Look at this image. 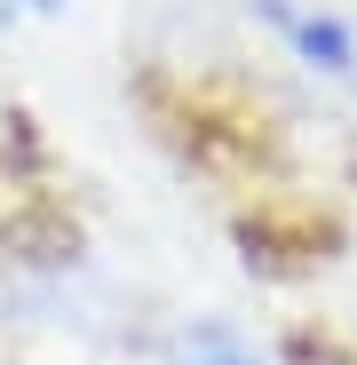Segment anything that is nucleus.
Returning <instances> with one entry per match:
<instances>
[{"mask_svg":"<svg viewBox=\"0 0 357 365\" xmlns=\"http://www.w3.org/2000/svg\"><path fill=\"white\" fill-rule=\"evenodd\" d=\"M278 24H286V40L302 48L310 64H326V72H349V64H357V40H349L333 16H278Z\"/></svg>","mask_w":357,"mask_h":365,"instance_id":"nucleus-1","label":"nucleus"},{"mask_svg":"<svg viewBox=\"0 0 357 365\" xmlns=\"http://www.w3.org/2000/svg\"><path fill=\"white\" fill-rule=\"evenodd\" d=\"M175 365H270V357H262V349H247L238 334H191Z\"/></svg>","mask_w":357,"mask_h":365,"instance_id":"nucleus-2","label":"nucleus"}]
</instances>
